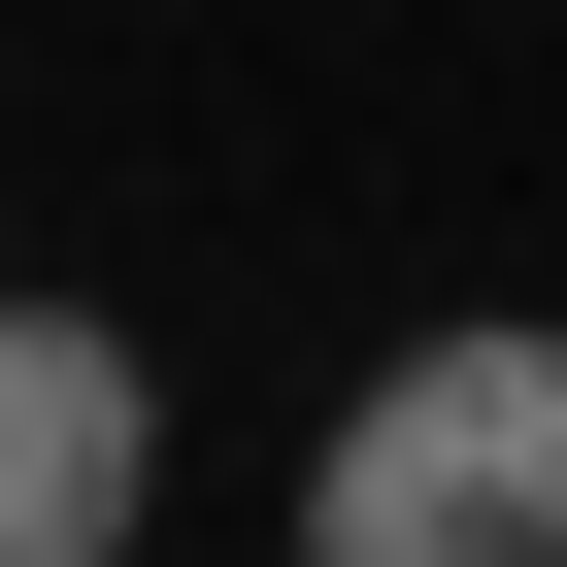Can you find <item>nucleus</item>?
<instances>
[{
    "label": "nucleus",
    "instance_id": "1",
    "mask_svg": "<svg viewBox=\"0 0 567 567\" xmlns=\"http://www.w3.org/2000/svg\"><path fill=\"white\" fill-rule=\"evenodd\" d=\"M301 534H334V567H567V334H534V301L401 334V368L301 434Z\"/></svg>",
    "mask_w": 567,
    "mask_h": 567
},
{
    "label": "nucleus",
    "instance_id": "2",
    "mask_svg": "<svg viewBox=\"0 0 567 567\" xmlns=\"http://www.w3.org/2000/svg\"><path fill=\"white\" fill-rule=\"evenodd\" d=\"M134 501H167V368L101 301H0V567H101Z\"/></svg>",
    "mask_w": 567,
    "mask_h": 567
}]
</instances>
